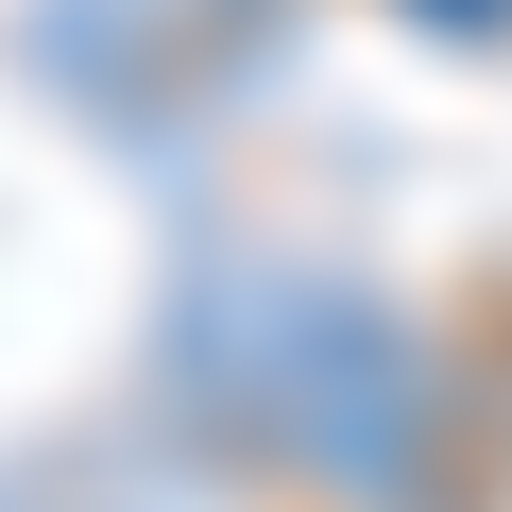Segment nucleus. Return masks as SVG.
<instances>
[{
    "label": "nucleus",
    "mask_w": 512,
    "mask_h": 512,
    "mask_svg": "<svg viewBox=\"0 0 512 512\" xmlns=\"http://www.w3.org/2000/svg\"><path fill=\"white\" fill-rule=\"evenodd\" d=\"M410 18H444V35H512V0H410Z\"/></svg>",
    "instance_id": "f257e3e1"
}]
</instances>
